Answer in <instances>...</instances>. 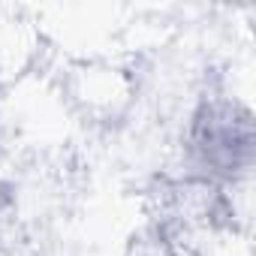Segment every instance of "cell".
<instances>
[{"label": "cell", "instance_id": "obj_1", "mask_svg": "<svg viewBox=\"0 0 256 256\" xmlns=\"http://www.w3.org/2000/svg\"><path fill=\"white\" fill-rule=\"evenodd\" d=\"M250 120L229 102H205L193 120L187 151L202 181H232L250 163Z\"/></svg>", "mask_w": 256, "mask_h": 256}]
</instances>
